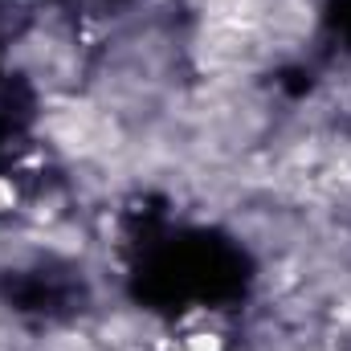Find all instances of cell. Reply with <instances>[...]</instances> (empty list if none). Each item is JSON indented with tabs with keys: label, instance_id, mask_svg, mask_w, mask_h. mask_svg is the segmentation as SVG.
I'll return each instance as SVG.
<instances>
[{
	"label": "cell",
	"instance_id": "cell-1",
	"mask_svg": "<svg viewBox=\"0 0 351 351\" xmlns=\"http://www.w3.org/2000/svg\"><path fill=\"white\" fill-rule=\"evenodd\" d=\"M180 351H225V335H221V331H208V327L188 331V335L180 339Z\"/></svg>",
	"mask_w": 351,
	"mask_h": 351
}]
</instances>
